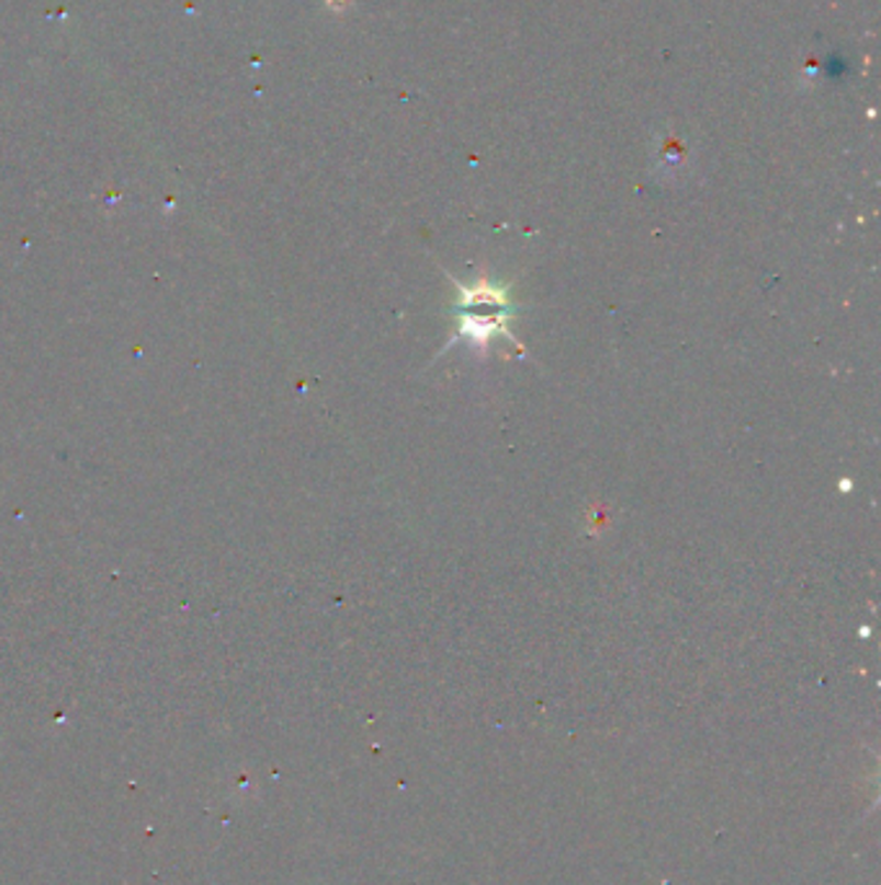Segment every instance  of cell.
Here are the masks:
<instances>
[{
    "mask_svg": "<svg viewBox=\"0 0 881 885\" xmlns=\"http://www.w3.org/2000/svg\"><path fill=\"white\" fill-rule=\"evenodd\" d=\"M461 299H458V335L468 343H489L494 335H505L512 339L509 332V318L515 314L512 301H509L507 288L497 282L481 280L476 285H458Z\"/></svg>",
    "mask_w": 881,
    "mask_h": 885,
    "instance_id": "cell-1",
    "label": "cell"
}]
</instances>
